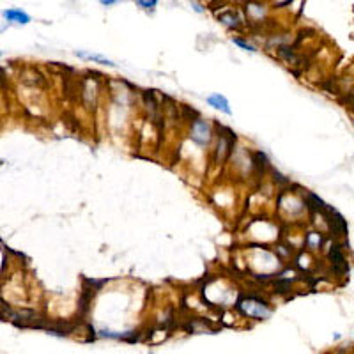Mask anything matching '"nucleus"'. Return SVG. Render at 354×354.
I'll list each match as a JSON object with an SVG mask.
<instances>
[{"label":"nucleus","instance_id":"1","mask_svg":"<svg viewBox=\"0 0 354 354\" xmlns=\"http://www.w3.org/2000/svg\"><path fill=\"white\" fill-rule=\"evenodd\" d=\"M239 310H241L245 315L255 317V319H266L269 315V308L264 301H259L255 298H248L245 301L239 303Z\"/></svg>","mask_w":354,"mask_h":354},{"label":"nucleus","instance_id":"2","mask_svg":"<svg viewBox=\"0 0 354 354\" xmlns=\"http://www.w3.org/2000/svg\"><path fill=\"white\" fill-rule=\"evenodd\" d=\"M191 138H193L197 144L205 146L211 138V130H209V124L205 121H195L193 126H191Z\"/></svg>","mask_w":354,"mask_h":354},{"label":"nucleus","instance_id":"3","mask_svg":"<svg viewBox=\"0 0 354 354\" xmlns=\"http://www.w3.org/2000/svg\"><path fill=\"white\" fill-rule=\"evenodd\" d=\"M329 259H331V264L335 268L336 273H347L349 271V264H347V259L343 255L342 248L338 245L331 246V250H329Z\"/></svg>","mask_w":354,"mask_h":354},{"label":"nucleus","instance_id":"4","mask_svg":"<svg viewBox=\"0 0 354 354\" xmlns=\"http://www.w3.org/2000/svg\"><path fill=\"white\" fill-rule=\"evenodd\" d=\"M326 216H328L329 228H331L336 235H345L347 234V223H345V220H343L342 214H338L336 211L329 209V211L326 212Z\"/></svg>","mask_w":354,"mask_h":354},{"label":"nucleus","instance_id":"5","mask_svg":"<svg viewBox=\"0 0 354 354\" xmlns=\"http://www.w3.org/2000/svg\"><path fill=\"white\" fill-rule=\"evenodd\" d=\"M205 101H207L209 106H212L214 110H220V112L227 113V115H232L230 104H228L227 97H225L223 94H211V96H207Z\"/></svg>","mask_w":354,"mask_h":354},{"label":"nucleus","instance_id":"6","mask_svg":"<svg viewBox=\"0 0 354 354\" xmlns=\"http://www.w3.org/2000/svg\"><path fill=\"white\" fill-rule=\"evenodd\" d=\"M235 137L234 135H228V137H225V135H220V140H218V149H216V154H218V160L223 161L225 158L230 154V149H232V144H234Z\"/></svg>","mask_w":354,"mask_h":354},{"label":"nucleus","instance_id":"7","mask_svg":"<svg viewBox=\"0 0 354 354\" xmlns=\"http://www.w3.org/2000/svg\"><path fill=\"white\" fill-rule=\"evenodd\" d=\"M4 18L8 20V22H11V23H20V25H27V23L30 22V16L27 15L25 11H22V9H6L4 13Z\"/></svg>","mask_w":354,"mask_h":354},{"label":"nucleus","instance_id":"8","mask_svg":"<svg viewBox=\"0 0 354 354\" xmlns=\"http://www.w3.org/2000/svg\"><path fill=\"white\" fill-rule=\"evenodd\" d=\"M76 55L80 57V59H87V60H94V62L97 64H104V66H115V64L112 62V60H108L106 57L103 55H97V53H87V52H76Z\"/></svg>","mask_w":354,"mask_h":354},{"label":"nucleus","instance_id":"9","mask_svg":"<svg viewBox=\"0 0 354 354\" xmlns=\"http://www.w3.org/2000/svg\"><path fill=\"white\" fill-rule=\"evenodd\" d=\"M220 20L227 27H238V18H235V16H232V15H221Z\"/></svg>","mask_w":354,"mask_h":354},{"label":"nucleus","instance_id":"10","mask_svg":"<svg viewBox=\"0 0 354 354\" xmlns=\"http://www.w3.org/2000/svg\"><path fill=\"white\" fill-rule=\"evenodd\" d=\"M232 41H234V45L241 46V48H243V50H246V52H257V50H255L254 46L250 45V43L243 41V39H239V38H234V39H232Z\"/></svg>","mask_w":354,"mask_h":354},{"label":"nucleus","instance_id":"11","mask_svg":"<svg viewBox=\"0 0 354 354\" xmlns=\"http://www.w3.org/2000/svg\"><path fill=\"white\" fill-rule=\"evenodd\" d=\"M137 4L144 9H154L158 4V0H137Z\"/></svg>","mask_w":354,"mask_h":354},{"label":"nucleus","instance_id":"12","mask_svg":"<svg viewBox=\"0 0 354 354\" xmlns=\"http://www.w3.org/2000/svg\"><path fill=\"white\" fill-rule=\"evenodd\" d=\"M117 2H119V0H99V4L101 6H106V8H108V6L117 4Z\"/></svg>","mask_w":354,"mask_h":354},{"label":"nucleus","instance_id":"13","mask_svg":"<svg viewBox=\"0 0 354 354\" xmlns=\"http://www.w3.org/2000/svg\"><path fill=\"white\" fill-rule=\"evenodd\" d=\"M193 8H195V11H197V13H202V11H204V9H202L198 4H193Z\"/></svg>","mask_w":354,"mask_h":354}]
</instances>
